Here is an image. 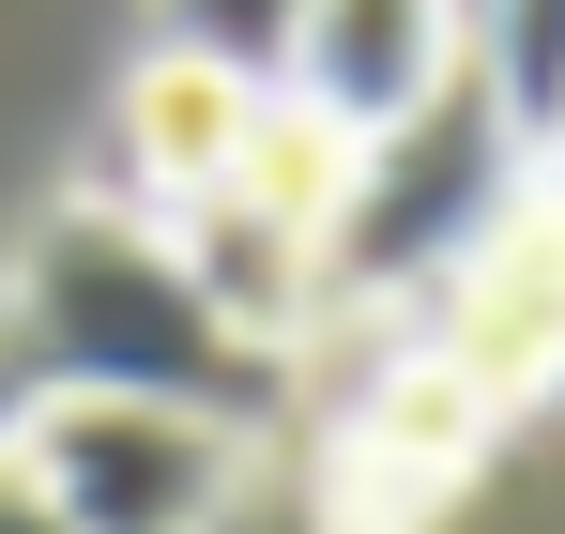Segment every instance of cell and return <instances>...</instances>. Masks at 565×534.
Returning <instances> with one entry per match:
<instances>
[{
  "mask_svg": "<svg viewBox=\"0 0 565 534\" xmlns=\"http://www.w3.org/2000/svg\"><path fill=\"white\" fill-rule=\"evenodd\" d=\"M0 366H15V397H153V413L230 428V444H260L290 413V352L230 337L199 306V275L169 260V229L122 199L31 214V245L0 275Z\"/></svg>",
  "mask_w": 565,
  "mask_h": 534,
  "instance_id": "6da1fadb",
  "label": "cell"
},
{
  "mask_svg": "<svg viewBox=\"0 0 565 534\" xmlns=\"http://www.w3.org/2000/svg\"><path fill=\"white\" fill-rule=\"evenodd\" d=\"M290 31H306V0H169V15H153V46H169V62H214L230 92H276Z\"/></svg>",
  "mask_w": 565,
  "mask_h": 534,
  "instance_id": "9c48e42d",
  "label": "cell"
},
{
  "mask_svg": "<svg viewBox=\"0 0 565 534\" xmlns=\"http://www.w3.org/2000/svg\"><path fill=\"white\" fill-rule=\"evenodd\" d=\"M473 62L520 107V138H551V107H565V0H473Z\"/></svg>",
  "mask_w": 565,
  "mask_h": 534,
  "instance_id": "30bf717a",
  "label": "cell"
},
{
  "mask_svg": "<svg viewBox=\"0 0 565 534\" xmlns=\"http://www.w3.org/2000/svg\"><path fill=\"white\" fill-rule=\"evenodd\" d=\"M260 107H276V92H230L214 62H169V46H153V62L122 77V183H138L122 214L169 229L199 183H230V153L260 138Z\"/></svg>",
  "mask_w": 565,
  "mask_h": 534,
  "instance_id": "ba28073f",
  "label": "cell"
},
{
  "mask_svg": "<svg viewBox=\"0 0 565 534\" xmlns=\"http://www.w3.org/2000/svg\"><path fill=\"white\" fill-rule=\"evenodd\" d=\"M0 534H62V520H46V489L15 473V444H0Z\"/></svg>",
  "mask_w": 565,
  "mask_h": 534,
  "instance_id": "8fae6325",
  "label": "cell"
},
{
  "mask_svg": "<svg viewBox=\"0 0 565 534\" xmlns=\"http://www.w3.org/2000/svg\"><path fill=\"white\" fill-rule=\"evenodd\" d=\"M15 413H31V397H15V366H0V444H15Z\"/></svg>",
  "mask_w": 565,
  "mask_h": 534,
  "instance_id": "7c38bea8",
  "label": "cell"
},
{
  "mask_svg": "<svg viewBox=\"0 0 565 534\" xmlns=\"http://www.w3.org/2000/svg\"><path fill=\"white\" fill-rule=\"evenodd\" d=\"M413 352L459 382L473 413L504 428V413H535L565 382V183H535L459 275H444V306L413 321Z\"/></svg>",
  "mask_w": 565,
  "mask_h": 534,
  "instance_id": "5b68a950",
  "label": "cell"
},
{
  "mask_svg": "<svg viewBox=\"0 0 565 534\" xmlns=\"http://www.w3.org/2000/svg\"><path fill=\"white\" fill-rule=\"evenodd\" d=\"M15 473L46 489L62 534H214L245 489V444L199 413H153V397H31Z\"/></svg>",
  "mask_w": 565,
  "mask_h": 534,
  "instance_id": "277c9868",
  "label": "cell"
},
{
  "mask_svg": "<svg viewBox=\"0 0 565 534\" xmlns=\"http://www.w3.org/2000/svg\"><path fill=\"white\" fill-rule=\"evenodd\" d=\"M473 458H489V413L397 337L367 366V397L337 413V444H321V534H428L473 489Z\"/></svg>",
  "mask_w": 565,
  "mask_h": 534,
  "instance_id": "8992f818",
  "label": "cell"
},
{
  "mask_svg": "<svg viewBox=\"0 0 565 534\" xmlns=\"http://www.w3.org/2000/svg\"><path fill=\"white\" fill-rule=\"evenodd\" d=\"M535 199V138H520V107L489 92V62L428 92V107H397L382 138L337 153V229H321V306H382V321H428L444 306V275L504 229Z\"/></svg>",
  "mask_w": 565,
  "mask_h": 534,
  "instance_id": "7a4b0ae2",
  "label": "cell"
},
{
  "mask_svg": "<svg viewBox=\"0 0 565 534\" xmlns=\"http://www.w3.org/2000/svg\"><path fill=\"white\" fill-rule=\"evenodd\" d=\"M535 153H551V183H565V107H551V138H535Z\"/></svg>",
  "mask_w": 565,
  "mask_h": 534,
  "instance_id": "4fadbf2b",
  "label": "cell"
},
{
  "mask_svg": "<svg viewBox=\"0 0 565 534\" xmlns=\"http://www.w3.org/2000/svg\"><path fill=\"white\" fill-rule=\"evenodd\" d=\"M321 229H337V138L306 107H260V138L230 153V183H199L169 214V260L199 275V306L230 337L290 352L321 321Z\"/></svg>",
  "mask_w": 565,
  "mask_h": 534,
  "instance_id": "3957f363",
  "label": "cell"
},
{
  "mask_svg": "<svg viewBox=\"0 0 565 534\" xmlns=\"http://www.w3.org/2000/svg\"><path fill=\"white\" fill-rule=\"evenodd\" d=\"M459 62H473V0H306L276 107H306V122L352 153V138H382L397 107H428Z\"/></svg>",
  "mask_w": 565,
  "mask_h": 534,
  "instance_id": "52a82bcc",
  "label": "cell"
}]
</instances>
